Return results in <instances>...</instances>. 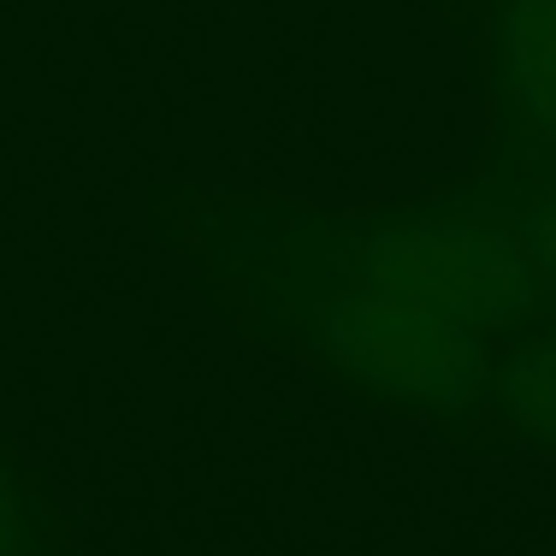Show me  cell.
Returning <instances> with one entry per match:
<instances>
[{
	"instance_id": "obj_4",
	"label": "cell",
	"mask_w": 556,
	"mask_h": 556,
	"mask_svg": "<svg viewBox=\"0 0 556 556\" xmlns=\"http://www.w3.org/2000/svg\"><path fill=\"white\" fill-rule=\"evenodd\" d=\"M485 420L556 456V308L492 343Z\"/></svg>"
},
{
	"instance_id": "obj_2",
	"label": "cell",
	"mask_w": 556,
	"mask_h": 556,
	"mask_svg": "<svg viewBox=\"0 0 556 556\" xmlns=\"http://www.w3.org/2000/svg\"><path fill=\"white\" fill-rule=\"evenodd\" d=\"M195 219L249 243L320 261L367 290L403 296L415 308L450 314L503 338L551 314V290L509 225L468 214L450 190L403 195L386 207H273V202H214Z\"/></svg>"
},
{
	"instance_id": "obj_1",
	"label": "cell",
	"mask_w": 556,
	"mask_h": 556,
	"mask_svg": "<svg viewBox=\"0 0 556 556\" xmlns=\"http://www.w3.org/2000/svg\"><path fill=\"white\" fill-rule=\"evenodd\" d=\"M195 243L207 273L243 296L261 338L308 355L355 403L396 408L444 432H468L473 420H485L492 338L480 326L367 290L320 261L249 243L207 219H195Z\"/></svg>"
},
{
	"instance_id": "obj_6",
	"label": "cell",
	"mask_w": 556,
	"mask_h": 556,
	"mask_svg": "<svg viewBox=\"0 0 556 556\" xmlns=\"http://www.w3.org/2000/svg\"><path fill=\"white\" fill-rule=\"evenodd\" d=\"M0 556H60L54 509L7 450H0Z\"/></svg>"
},
{
	"instance_id": "obj_5",
	"label": "cell",
	"mask_w": 556,
	"mask_h": 556,
	"mask_svg": "<svg viewBox=\"0 0 556 556\" xmlns=\"http://www.w3.org/2000/svg\"><path fill=\"white\" fill-rule=\"evenodd\" d=\"M450 202L509 225V237L527 249L556 308V172H539V178H485V172H473V178L450 184Z\"/></svg>"
},
{
	"instance_id": "obj_3",
	"label": "cell",
	"mask_w": 556,
	"mask_h": 556,
	"mask_svg": "<svg viewBox=\"0 0 556 556\" xmlns=\"http://www.w3.org/2000/svg\"><path fill=\"white\" fill-rule=\"evenodd\" d=\"M485 178L556 172V0H485Z\"/></svg>"
}]
</instances>
